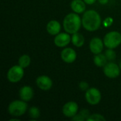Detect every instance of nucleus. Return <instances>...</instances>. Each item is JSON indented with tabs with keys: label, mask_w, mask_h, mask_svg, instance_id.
I'll return each instance as SVG.
<instances>
[{
	"label": "nucleus",
	"mask_w": 121,
	"mask_h": 121,
	"mask_svg": "<svg viewBox=\"0 0 121 121\" xmlns=\"http://www.w3.org/2000/svg\"><path fill=\"white\" fill-rule=\"evenodd\" d=\"M72 121H86L85 120V118L80 114V113H79V114H76L74 117H72Z\"/></svg>",
	"instance_id": "25"
},
{
	"label": "nucleus",
	"mask_w": 121,
	"mask_h": 121,
	"mask_svg": "<svg viewBox=\"0 0 121 121\" xmlns=\"http://www.w3.org/2000/svg\"><path fill=\"white\" fill-rule=\"evenodd\" d=\"M61 58L65 62L72 63L77 59V53L74 49L66 48L61 52Z\"/></svg>",
	"instance_id": "10"
},
{
	"label": "nucleus",
	"mask_w": 121,
	"mask_h": 121,
	"mask_svg": "<svg viewBox=\"0 0 121 121\" xmlns=\"http://www.w3.org/2000/svg\"><path fill=\"white\" fill-rule=\"evenodd\" d=\"M30 64V57L28 55H23L18 59V65L23 68L28 67Z\"/></svg>",
	"instance_id": "18"
},
{
	"label": "nucleus",
	"mask_w": 121,
	"mask_h": 121,
	"mask_svg": "<svg viewBox=\"0 0 121 121\" xmlns=\"http://www.w3.org/2000/svg\"><path fill=\"white\" fill-rule=\"evenodd\" d=\"M98 1L101 4H103V5L106 4L108 2V0H98Z\"/></svg>",
	"instance_id": "27"
},
{
	"label": "nucleus",
	"mask_w": 121,
	"mask_h": 121,
	"mask_svg": "<svg viewBox=\"0 0 121 121\" xmlns=\"http://www.w3.org/2000/svg\"><path fill=\"white\" fill-rule=\"evenodd\" d=\"M86 3L83 0H73L71 3V8L74 12L77 13H82L86 9Z\"/></svg>",
	"instance_id": "15"
},
{
	"label": "nucleus",
	"mask_w": 121,
	"mask_h": 121,
	"mask_svg": "<svg viewBox=\"0 0 121 121\" xmlns=\"http://www.w3.org/2000/svg\"><path fill=\"white\" fill-rule=\"evenodd\" d=\"M104 43L108 48H116L121 43V33L118 31H111L108 33L104 36Z\"/></svg>",
	"instance_id": "4"
},
{
	"label": "nucleus",
	"mask_w": 121,
	"mask_h": 121,
	"mask_svg": "<svg viewBox=\"0 0 121 121\" xmlns=\"http://www.w3.org/2000/svg\"><path fill=\"white\" fill-rule=\"evenodd\" d=\"M46 29L49 34L52 35H55L60 33L61 30V25L58 21L55 20H52L49 21L47 24Z\"/></svg>",
	"instance_id": "14"
},
{
	"label": "nucleus",
	"mask_w": 121,
	"mask_h": 121,
	"mask_svg": "<svg viewBox=\"0 0 121 121\" xmlns=\"http://www.w3.org/2000/svg\"><path fill=\"white\" fill-rule=\"evenodd\" d=\"M78 104L74 101H69L66 103L62 107V113L67 118L74 117L78 112Z\"/></svg>",
	"instance_id": "8"
},
{
	"label": "nucleus",
	"mask_w": 121,
	"mask_h": 121,
	"mask_svg": "<svg viewBox=\"0 0 121 121\" xmlns=\"http://www.w3.org/2000/svg\"><path fill=\"white\" fill-rule=\"evenodd\" d=\"M84 42H85L84 37L83 36L82 34H81L78 32L74 33L73 35L72 36V43L76 47L80 48V47L83 46L84 44Z\"/></svg>",
	"instance_id": "16"
},
{
	"label": "nucleus",
	"mask_w": 121,
	"mask_h": 121,
	"mask_svg": "<svg viewBox=\"0 0 121 121\" xmlns=\"http://www.w3.org/2000/svg\"><path fill=\"white\" fill-rule=\"evenodd\" d=\"M79 86L81 89V90H82V91H86V90L89 89V84L86 82H84V81L81 82L79 83Z\"/></svg>",
	"instance_id": "22"
},
{
	"label": "nucleus",
	"mask_w": 121,
	"mask_h": 121,
	"mask_svg": "<svg viewBox=\"0 0 121 121\" xmlns=\"http://www.w3.org/2000/svg\"><path fill=\"white\" fill-rule=\"evenodd\" d=\"M23 75V68L20 65H14L8 70L7 79L11 83H17L22 79Z\"/></svg>",
	"instance_id": "5"
},
{
	"label": "nucleus",
	"mask_w": 121,
	"mask_h": 121,
	"mask_svg": "<svg viewBox=\"0 0 121 121\" xmlns=\"http://www.w3.org/2000/svg\"><path fill=\"white\" fill-rule=\"evenodd\" d=\"M120 67L113 62H109L104 67V72L105 75L111 79H115L120 75Z\"/></svg>",
	"instance_id": "7"
},
{
	"label": "nucleus",
	"mask_w": 121,
	"mask_h": 121,
	"mask_svg": "<svg viewBox=\"0 0 121 121\" xmlns=\"http://www.w3.org/2000/svg\"><path fill=\"white\" fill-rule=\"evenodd\" d=\"M82 24L79 16L77 13H69L67 15L63 21V27L65 30L70 34L77 33Z\"/></svg>",
	"instance_id": "2"
},
{
	"label": "nucleus",
	"mask_w": 121,
	"mask_h": 121,
	"mask_svg": "<svg viewBox=\"0 0 121 121\" xmlns=\"http://www.w3.org/2000/svg\"><path fill=\"white\" fill-rule=\"evenodd\" d=\"M105 55L108 61H113L116 60V52L111 48H108L106 52H105Z\"/></svg>",
	"instance_id": "20"
},
{
	"label": "nucleus",
	"mask_w": 121,
	"mask_h": 121,
	"mask_svg": "<svg viewBox=\"0 0 121 121\" xmlns=\"http://www.w3.org/2000/svg\"><path fill=\"white\" fill-rule=\"evenodd\" d=\"M104 41L99 38H94L91 40L89 43V48L92 53L94 55L99 54L104 49Z\"/></svg>",
	"instance_id": "12"
},
{
	"label": "nucleus",
	"mask_w": 121,
	"mask_h": 121,
	"mask_svg": "<svg viewBox=\"0 0 121 121\" xmlns=\"http://www.w3.org/2000/svg\"><path fill=\"white\" fill-rule=\"evenodd\" d=\"M107 58L105 55V54H97L94 58V64L99 67H104L107 64Z\"/></svg>",
	"instance_id": "17"
},
{
	"label": "nucleus",
	"mask_w": 121,
	"mask_h": 121,
	"mask_svg": "<svg viewBox=\"0 0 121 121\" xmlns=\"http://www.w3.org/2000/svg\"><path fill=\"white\" fill-rule=\"evenodd\" d=\"M85 99L89 104L92 106L97 105L101 100V94L96 88H89L88 90H86Z\"/></svg>",
	"instance_id": "6"
},
{
	"label": "nucleus",
	"mask_w": 121,
	"mask_h": 121,
	"mask_svg": "<svg viewBox=\"0 0 121 121\" xmlns=\"http://www.w3.org/2000/svg\"><path fill=\"white\" fill-rule=\"evenodd\" d=\"M36 84L39 89L43 91H48L52 88V81L49 77L42 75L36 79Z\"/></svg>",
	"instance_id": "9"
},
{
	"label": "nucleus",
	"mask_w": 121,
	"mask_h": 121,
	"mask_svg": "<svg viewBox=\"0 0 121 121\" xmlns=\"http://www.w3.org/2000/svg\"><path fill=\"white\" fill-rule=\"evenodd\" d=\"M86 121H106V118L101 114L94 113L90 115L89 117L87 118Z\"/></svg>",
	"instance_id": "21"
},
{
	"label": "nucleus",
	"mask_w": 121,
	"mask_h": 121,
	"mask_svg": "<svg viewBox=\"0 0 121 121\" xmlns=\"http://www.w3.org/2000/svg\"><path fill=\"white\" fill-rule=\"evenodd\" d=\"M119 67H120V68H121V62H120V65H119Z\"/></svg>",
	"instance_id": "29"
},
{
	"label": "nucleus",
	"mask_w": 121,
	"mask_h": 121,
	"mask_svg": "<svg viewBox=\"0 0 121 121\" xmlns=\"http://www.w3.org/2000/svg\"><path fill=\"white\" fill-rule=\"evenodd\" d=\"M28 113H29L30 118H32L33 121L38 119L40 117V112L39 108L38 107H35V106H33V107L30 108V109L28 111Z\"/></svg>",
	"instance_id": "19"
},
{
	"label": "nucleus",
	"mask_w": 121,
	"mask_h": 121,
	"mask_svg": "<svg viewBox=\"0 0 121 121\" xmlns=\"http://www.w3.org/2000/svg\"><path fill=\"white\" fill-rule=\"evenodd\" d=\"M72 40L70 35L66 33H62L57 34L54 39V43L56 46L59 48H64L66 47Z\"/></svg>",
	"instance_id": "11"
},
{
	"label": "nucleus",
	"mask_w": 121,
	"mask_h": 121,
	"mask_svg": "<svg viewBox=\"0 0 121 121\" xmlns=\"http://www.w3.org/2000/svg\"><path fill=\"white\" fill-rule=\"evenodd\" d=\"M28 105L23 100H16L10 103L8 107V111L10 115L15 117L23 116L27 111Z\"/></svg>",
	"instance_id": "3"
},
{
	"label": "nucleus",
	"mask_w": 121,
	"mask_h": 121,
	"mask_svg": "<svg viewBox=\"0 0 121 121\" xmlns=\"http://www.w3.org/2000/svg\"><path fill=\"white\" fill-rule=\"evenodd\" d=\"M33 90L29 86H24L21 87L19 91V96L21 99L26 102L30 101L33 99Z\"/></svg>",
	"instance_id": "13"
},
{
	"label": "nucleus",
	"mask_w": 121,
	"mask_h": 121,
	"mask_svg": "<svg viewBox=\"0 0 121 121\" xmlns=\"http://www.w3.org/2000/svg\"><path fill=\"white\" fill-rule=\"evenodd\" d=\"M82 23L86 30L93 32L98 30L101 26V18L98 12L94 10H89L84 13Z\"/></svg>",
	"instance_id": "1"
},
{
	"label": "nucleus",
	"mask_w": 121,
	"mask_h": 121,
	"mask_svg": "<svg viewBox=\"0 0 121 121\" xmlns=\"http://www.w3.org/2000/svg\"><path fill=\"white\" fill-rule=\"evenodd\" d=\"M9 121H20V120H19V119H18V118H11V119H10Z\"/></svg>",
	"instance_id": "28"
},
{
	"label": "nucleus",
	"mask_w": 121,
	"mask_h": 121,
	"mask_svg": "<svg viewBox=\"0 0 121 121\" xmlns=\"http://www.w3.org/2000/svg\"><path fill=\"white\" fill-rule=\"evenodd\" d=\"M113 22V19L111 17H108L104 21V25L106 27H109L111 26Z\"/></svg>",
	"instance_id": "24"
},
{
	"label": "nucleus",
	"mask_w": 121,
	"mask_h": 121,
	"mask_svg": "<svg viewBox=\"0 0 121 121\" xmlns=\"http://www.w3.org/2000/svg\"><path fill=\"white\" fill-rule=\"evenodd\" d=\"M84 2L86 3V4H94L95 2H96V0H84Z\"/></svg>",
	"instance_id": "26"
},
{
	"label": "nucleus",
	"mask_w": 121,
	"mask_h": 121,
	"mask_svg": "<svg viewBox=\"0 0 121 121\" xmlns=\"http://www.w3.org/2000/svg\"><path fill=\"white\" fill-rule=\"evenodd\" d=\"M79 113L85 118L86 121L87 120V118H88L89 117V116H90L89 111L87 110V109H82V110H81L80 112H79Z\"/></svg>",
	"instance_id": "23"
}]
</instances>
